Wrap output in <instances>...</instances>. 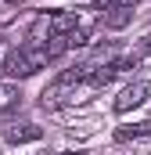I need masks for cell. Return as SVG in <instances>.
<instances>
[{"instance_id": "6da1fadb", "label": "cell", "mask_w": 151, "mask_h": 155, "mask_svg": "<svg viewBox=\"0 0 151 155\" xmlns=\"http://www.w3.org/2000/svg\"><path fill=\"white\" fill-rule=\"evenodd\" d=\"M47 61H50L47 51L29 43V47H18V51H11V54L4 58V72L11 79H25V76H33V72H40Z\"/></svg>"}, {"instance_id": "7a4b0ae2", "label": "cell", "mask_w": 151, "mask_h": 155, "mask_svg": "<svg viewBox=\"0 0 151 155\" xmlns=\"http://www.w3.org/2000/svg\"><path fill=\"white\" fill-rule=\"evenodd\" d=\"M79 83H86V65H76V69H65L61 76L54 79L43 94H40V101H43V108H58V105H65L69 97H72V90Z\"/></svg>"}, {"instance_id": "3957f363", "label": "cell", "mask_w": 151, "mask_h": 155, "mask_svg": "<svg viewBox=\"0 0 151 155\" xmlns=\"http://www.w3.org/2000/svg\"><path fill=\"white\" fill-rule=\"evenodd\" d=\"M148 97H151V83H148V79H133V83L115 97V112H119V116H126L130 108H140Z\"/></svg>"}, {"instance_id": "277c9868", "label": "cell", "mask_w": 151, "mask_h": 155, "mask_svg": "<svg viewBox=\"0 0 151 155\" xmlns=\"http://www.w3.org/2000/svg\"><path fill=\"white\" fill-rule=\"evenodd\" d=\"M130 22H133V7L108 4V11H104V25H108V29H126Z\"/></svg>"}, {"instance_id": "5b68a950", "label": "cell", "mask_w": 151, "mask_h": 155, "mask_svg": "<svg viewBox=\"0 0 151 155\" xmlns=\"http://www.w3.org/2000/svg\"><path fill=\"white\" fill-rule=\"evenodd\" d=\"M40 137H43V130L33 126V123H22V126H11V130H7V141H11V144H33Z\"/></svg>"}, {"instance_id": "8992f818", "label": "cell", "mask_w": 151, "mask_h": 155, "mask_svg": "<svg viewBox=\"0 0 151 155\" xmlns=\"http://www.w3.org/2000/svg\"><path fill=\"white\" fill-rule=\"evenodd\" d=\"M140 137H151V123H133V126H119V130H115V141H119V144L140 141Z\"/></svg>"}, {"instance_id": "52a82bcc", "label": "cell", "mask_w": 151, "mask_h": 155, "mask_svg": "<svg viewBox=\"0 0 151 155\" xmlns=\"http://www.w3.org/2000/svg\"><path fill=\"white\" fill-rule=\"evenodd\" d=\"M18 87H11V83H0V112H7L11 105H18Z\"/></svg>"}, {"instance_id": "ba28073f", "label": "cell", "mask_w": 151, "mask_h": 155, "mask_svg": "<svg viewBox=\"0 0 151 155\" xmlns=\"http://www.w3.org/2000/svg\"><path fill=\"white\" fill-rule=\"evenodd\" d=\"M137 54H140V58H144V54H151V36H144V40H140V47H137Z\"/></svg>"}, {"instance_id": "9c48e42d", "label": "cell", "mask_w": 151, "mask_h": 155, "mask_svg": "<svg viewBox=\"0 0 151 155\" xmlns=\"http://www.w3.org/2000/svg\"><path fill=\"white\" fill-rule=\"evenodd\" d=\"M58 155H86V152H58Z\"/></svg>"}, {"instance_id": "30bf717a", "label": "cell", "mask_w": 151, "mask_h": 155, "mask_svg": "<svg viewBox=\"0 0 151 155\" xmlns=\"http://www.w3.org/2000/svg\"><path fill=\"white\" fill-rule=\"evenodd\" d=\"M7 4H11V7H14V4H25V0H7Z\"/></svg>"}]
</instances>
